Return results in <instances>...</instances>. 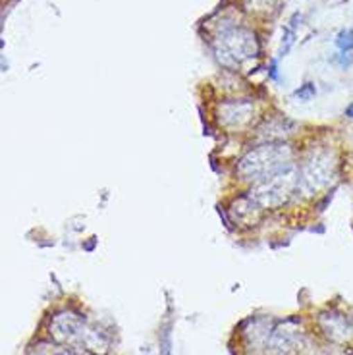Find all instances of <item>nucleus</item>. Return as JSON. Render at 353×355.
I'll return each instance as SVG.
<instances>
[{
  "label": "nucleus",
  "instance_id": "obj_1",
  "mask_svg": "<svg viewBox=\"0 0 353 355\" xmlns=\"http://www.w3.org/2000/svg\"><path fill=\"white\" fill-rule=\"evenodd\" d=\"M293 168V151L286 143L268 141L246 153L238 162L239 180L259 186Z\"/></svg>",
  "mask_w": 353,
  "mask_h": 355
},
{
  "label": "nucleus",
  "instance_id": "obj_2",
  "mask_svg": "<svg viewBox=\"0 0 353 355\" xmlns=\"http://www.w3.org/2000/svg\"><path fill=\"white\" fill-rule=\"evenodd\" d=\"M212 51L226 68H238L259 54V41L249 27L224 18L214 29Z\"/></svg>",
  "mask_w": 353,
  "mask_h": 355
},
{
  "label": "nucleus",
  "instance_id": "obj_3",
  "mask_svg": "<svg viewBox=\"0 0 353 355\" xmlns=\"http://www.w3.org/2000/svg\"><path fill=\"white\" fill-rule=\"evenodd\" d=\"M336 178V159L328 149L313 151L298 170V187L305 196H317L325 191Z\"/></svg>",
  "mask_w": 353,
  "mask_h": 355
},
{
  "label": "nucleus",
  "instance_id": "obj_4",
  "mask_svg": "<svg viewBox=\"0 0 353 355\" xmlns=\"http://www.w3.org/2000/svg\"><path fill=\"white\" fill-rule=\"evenodd\" d=\"M295 189H300L298 187V170L291 168L280 176L268 180V182L253 186V189L249 191V197L261 209H278V207H282L284 203L290 201V197L293 196Z\"/></svg>",
  "mask_w": 353,
  "mask_h": 355
},
{
  "label": "nucleus",
  "instance_id": "obj_5",
  "mask_svg": "<svg viewBox=\"0 0 353 355\" xmlns=\"http://www.w3.org/2000/svg\"><path fill=\"white\" fill-rule=\"evenodd\" d=\"M89 327L91 324L80 313H76V311H60V313H56L51 319L49 332H51L54 342L60 344V346L83 347Z\"/></svg>",
  "mask_w": 353,
  "mask_h": 355
},
{
  "label": "nucleus",
  "instance_id": "obj_6",
  "mask_svg": "<svg viewBox=\"0 0 353 355\" xmlns=\"http://www.w3.org/2000/svg\"><path fill=\"white\" fill-rule=\"evenodd\" d=\"M255 108L248 101H228L218 107V120L226 128H246L253 120Z\"/></svg>",
  "mask_w": 353,
  "mask_h": 355
},
{
  "label": "nucleus",
  "instance_id": "obj_7",
  "mask_svg": "<svg viewBox=\"0 0 353 355\" xmlns=\"http://www.w3.org/2000/svg\"><path fill=\"white\" fill-rule=\"evenodd\" d=\"M320 329L334 342H344V340H350L353 336L352 322L342 315H336V313L320 317Z\"/></svg>",
  "mask_w": 353,
  "mask_h": 355
},
{
  "label": "nucleus",
  "instance_id": "obj_8",
  "mask_svg": "<svg viewBox=\"0 0 353 355\" xmlns=\"http://www.w3.org/2000/svg\"><path fill=\"white\" fill-rule=\"evenodd\" d=\"M232 213L236 214V222H241V224H255L257 218H259V213H261V207L248 196L241 197L239 201L234 203Z\"/></svg>",
  "mask_w": 353,
  "mask_h": 355
},
{
  "label": "nucleus",
  "instance_id": "obj_9",
  "mask_svg": "<svg viewBox=\"0 0 353 355\" xmlns=\"http://www.w3.org/2000/svg\"><path fill=\"white\" fill-rule=\"evenodd\" d=\"M336 46L342 53H350L353 51V29H342L338 37H336Z\"/></svg>",
  "mask_w": 353,
  "mask_h": 355
},
{
  "label": "nucleus",
  "instance_id": "obj_10",
  "mask_svg": "<svg viewBox=\"0 0 353 355\" xmlns=\"http://www.w3.org/2000/svg\"><path fill=\"white\" fill-rule=\"evenodd\" d=\"M317 95V89L313 83H305V85H301L298 91H295V97L300 98V101H311V98Z\"/></svg>",
  "mask_w": 353,
  "mask_h": 355
},
{
  "label": "nucleus",
  "instance_id": "obj_11",
  "mask_svg": "<svg viewBox=\"0 0 353 355\" xmlns=\"http://www.w3.org/2000/svg\"><path fill=\"white\" fill-rule=\"evenodd\" d=\"M251 10H268L273 6V0H246Z\"/></svg>",
  "mask_w": 353,
  "mask_h": 355
},
{
  "label": "nucleus",
  "instance_id": "obj_12",
  "mask_svg": "<svg viewBox=\"0 0 353 355\" xmlns=\"http://www.w3.org/2000/svg\"><path fill=\"white\" fill-rule=\"evenodd\" d=\"M54 355H81L78 352H71V349H62V352H56Z\"/></svg>",
  "mask_w": 353,
  "mask_h": 355
},
{
  "label": "nucleus",
  "instance_id": "obj_13",
  "mask_svg": "<svg viewBox=\"0 0 353 355\" xmlns=\"http://www.w3.org/2000/svg\"><path fill=\"white\" fill-rule=\"evenodd\" d=\"M345 116H347V118H353V103L345 108Z\"/></svg>",
  "mask_w": 353,
  "mask_h": 355
}]
</instances>
